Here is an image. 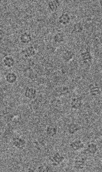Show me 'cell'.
<instances>
[{"label": "cell", "instance_id": "2", "mask_svg": "<svg viewBox=\"0 0 102 172\" xmlns=\"http://www.w3.org/2000/svg\"><path fill=\"white\" fill-rule=\"evenodd\" d=\"M12 145L17 149L23 150L26 146V141L20 137H14L12 139Z\"/></svg>", "mask_w": 102, "mask_h": 172}, {"label": "cell", "instance_id": "14", "mask_svg": "<svg viewBox=\"0 0 102 172\" xmlns=\"http://www.w3.org/2000/svg\"><path fill=\"white\" fill-rule=\"evenodd\" d=\"M60 5V1H57V0L49 1L48 3V6L49 9L51 10L52 12H53L57 11L58 8L59 7Z\"/></svg>", "mask_w": 102, "mask_h": 172}, {"label": "cell", "instance_id": "5", "mask_svg": "<svg viewBox=\"0 0 102 172\" xmlns=\"http://www.w3.org/2000/svg\"><path fill=\"white\" fill-rule=\"evenodd\" d=\"M87 157H79L76 160L74 161V168L76 170H81L84 169L86 166V162L87 160Z\"/></svg>", "mask_w": 102, "mask_h": 172}, {"label": "cell", "instance_id": "18", "mask_svg": "<svg viewBox=\"0 0 102 172\" xmlns=\"http://www.w3.org/2000/svg\"><path fill=\"white\" fill-rule=\"evenodd\" d=\"M98 150V148L96 144L91 143L88 144L87 148V151L88 153H90L91 155H95Z\"/></svg>", "mask_w": 102, "mask_h": 172}, {"label": "cell", "instance_id": "21", "mask_svg": "<svg viewBox=\"0 0 102 172\" xmlns=\"http://www.w3.org/2000/svg\"><path fill=\"white\" fill-rule=\"evenodd\" d=\"M54 41L56 43H61L64 40V36L62 33H56L53 37Z\"/></svg>", "mask_w": 102, "mask_h": 172}, {"label": "cell", "instance_id": "6", "mask_svg": "<svg viewBox=\"0 0 102 172\" xmlns=\"http://www.w3.org/2000/svg\"><path fill=\"white\" fill-rule=\"evenodd\" d=\"M69 146L74 151H78L84 148L85 145L82 140H80L79 139H77L75 141H73L70 144Z\"/></svg>", "mask_w": 102, "mask_h": 172}, {"label": "cell", "instance_id": "7", "mask_svg": "<svg viewBox=\"0 0 102 172\" xmlns=\"http://www.w3.org/2000/svg\"><path fill=\"white\" fill-rule=\"evenodd\" d=\"M55 92L57 97H61L68 94L69 93V89L68 86H62L57 87L55 90Z\"/></svg>", "mask_w": 102, "mask_h": 172}, {"label": "cell", "instance_id": "12", "mask_svg": "<svg viewBox=\"0 0 102 172\" xmlns=\"http://www.w3.org/2000/svg\"><path fill=\"white\" fill-rule=\"evenodd\" d=\"M3 61L4 65L8 68L12 67L15 64V60L12 56H8L4 57Z\"/></svg>", "mask_w": 102, "mask_h": 172}, {"label": "cell", "instance_id": "22", "mask_svg": "<svg viewBox=\"0 0 102 172\" xmlns=\"http://www.w3.org/2000/svg\"><path fill=\"white\" fill-rule=\"evenodd\" d=\"M51 168L50 166L49 165H41L39 166L37 168V171L39 172H49L51 171Z\"/></svg>", "mask_w": 102, "mask_h": 172}, {"label": "cell", "instance_id": "13", "mask_svg": "<svg viewBox=\"0 0 102 172\" xmlns=\"http://www.w3.org/2000/svg\"><path fill=\"white\" fill-rule=\"evenodd\" d=\"M19 39H20L21 43L23 44H28L31 42L32 38V36L30 33H28V32H25L20 35Z\"/></svg>", "mask_w": 102, "mask_h": 172}, {"label": "cell", "instance_id": "17", "mask_svg": "<svg viewBox=\"0 0 102 172\" xmlns=\"http://www.w3.org/2000/svg\"><path fill=\"white\" fill-rule=\"evenodd\" d=\"M71 21V17L68 13H63L59 17V22L63 25H66L69 23Z\"/></svg>", "mask_w": 102, "mask_h": 172}, {"label": "cell", "instance_id": "8", "mask_svg": "<svg viewBox=\"0 0 102 172\" xmlns=\"http://www.w3.org/2000/svg\"><path fill=\"white\" fill-rule=\"evenodd\" d=\"M21 54L26 58H30L36 54V50L33 46H29L23 50Z\"/></svg>", "mask_w": 102, "mask_h": 172}, {"label": "cell", "instance_id": "19", "mask_svg": "<svg viewBox=\"0 0 102 172\" xmlns=\"http://www.w3.org/2000/svg\"><path fill=\"white\" fill-rule=\"evenodd\" d=\"M57 128L55 126H49L46 128V133L49 137H53L57 134Z\"/></svg>", "mask_w": 102, "mask_h": 172}, {"label": "cell", "instance_id": "1", "mask_svg": "<svg viewBox=\"0 0 102 172\" xmlns=\"http://www.w3.org/2000/svg\"><path fill=\"white\" fill-rule=\"evenodd\" d=\"M89 90L90 94L93 97L100 95L101 93L100 86L98 83H92L90 84L89 86Z\"/></svg>", "mask_w": 102, "mask_h": 172}, {"label": "cell", "instance_id": "3", "mask_svg": "<svg viewBox=\"0 0 102 172\" xmlns=\"http://www.w3.org/2000/svg\"><path fill=\"white\" fill-rule=\"evenodd\" d=\"M65 158L63 155H61L59 152L55 153L50 158L52 164L55 166L59 165L60 164L63 162Z\"/></svg>", "mask_w": 102, "mask_h": 172}, {"label": "cell", "instance_id": "24", "mask_svg": "<svg viewBox=\"0 0 102 172\" xmlns=\"http://www.w3.org/2000/svg\"><path fill=\"white\" fill-rule=\"evenodd\" d=\"M1 75H0V81H1Z\"/></svg>", "mask_w": 102, "mask_h": 172}, {"label": "cell", "instance_id": "23", "mask_svg": "<svg viewBox=\"0 0 102 172\" xmlns=\"http://www.w3.org/2000/svg\"><path fill=\"white\" fill-rule=\"evenodd\" d=\"M4 34H5V33H4V30L3 29H0V41L2 40L4 38Z\"/></svg>", "mask_w": 102, "mask_h": 172}, {"label": "cell", "instance_id": "10", "mask_svg": "<svg viewBox=\"0 0 102 172\" xmlns=\"http://www.w3.org/2000/svg\"><path fill=\"white\" fill-rule=\"evenodd\" d=\"M26 97L29 99H35L37 95V91L34 88H27L25 92Z\"/></svg>", "mask_w": 102, "mask_h": 172}, {"label": "cell", "instance_id": "4", "mask_svg": "<svg viewBox=\"0 0 102 172\" xmlns=\"http://www.w3.org/2000/svg\"><path fill=\"white\" fill-rule=\"evenodd\" d=\"M82 97H73L71 99V108L74 110H79L82 107Z\"/></svg>", "mask_w": 102, "mask_h": 172}, {"label": "cell", "instance_id": "16", "mask_svg": "<svg viewBox=\"0 0 102 172\" xmlns=\"http://www.w3.org/2000/svg\"><path fill=\"white\" fill-rule=\"evenodd\" d=\"M81 129V126H80L79 124H76V123H71L68 126V132L70 134H74L75 133L77 132Z\"/></svg>", "mask_w": 102, "mask_h": 172}, {"label": "cell", "instance_id": "9", "mask_svg": "<svg viewBox=\"0 0 102 172\" xmlns=\"http://www.w3.org/2000/svg\"><path fill=\"white\" fill-rule=\"evenodd\" d=\"M80 56H81L82 61L84 64H89L92 62V57L90 51L86 50V52H82Z\"/></svg>", "mask_w": 102, "mask_h": 172}, {"label": "cell", "instance_id": "11", "mask_svg": "<svg viewBox=\"0 0 102 172\" xmlns=\"http://www.w3.org/2000/svg\"><path fill=\"white\" fill-rule=\"evenodd\" d=\"M75 53L72 50H66L65 52H63L62 56V58L65 62H68L73 59Z\"/></svg>", "mask_w": 102, "mask_h": 172}, {"label": "cell", "instance_id": "20", "mask_svg": "<svg viewBox=\"0 0 102 172\" xmlns=\"http://www.w3.org/2000/svg\"><path fill=\"white\" fill-rule=\"evenodd\" d=\"M84 30V25L82 22H77L74 24L73 26V30L72 31L73 33H81Z\"/></svg>", "mask_w": 102, "mask_h": 172}, {"label": "cell", "instance_id": "15", "mask_svg": "<svg viewBox=\"0 0 102 172\" xmlns=\"http://www.w3.org/2000/svg\"><path fill=\"white\" fill-rule=\"evenodd\" d=\"M5 80L8 83L13 84L17 81V76L14 73H8L5 76Z\"/></svg>", "mask_w": 102, "mask_h": 172}]
</instances>
